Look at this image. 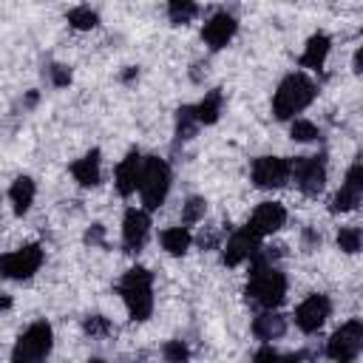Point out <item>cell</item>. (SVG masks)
I'll return each instance as SVG.
<instances>
[{"mask_svg": "<svg viewBox=\"0 0 363 363\" xmlns=\"http://www.w3.org/2000/svg\"><path fill=\"white\" fill-rule=\"evenodd\" d=\"M318 96V85L301 74V71H292L286 74L278 88H275V96H272V113L275 119L286 122V119H295V113H301L303 108L312 105V99Z\"/></svg>", "mask_w": 363, "mask_h": 363, "instance_id": "cell-1", "label": "cell"}, {"mask_svg": "<svg viewBox=\"0 0 363 363\" xmlns=\"http://www.w3.org/2000/svg\"><path fill=\"white\" fill-rule=\"evenodd\" d=\"M119 295L130 320H147L153 312V275L145 267H133L119 281Z\"/></svg>", "mask_w": 363, "mask_h": 363, "instance_id": "cell-2", "label": "cell"}, {"mask_svg": "<svg viewBox=\"0 0 363 363\" xmlns=\"http://www.w3.org/2000/svg\"><path fill=\"white\" fill-rule=\"evenodd\" d=\"M244 295H247L250 303L261 306L264 312L275 309L286 295V275L275 267H258V269H252Z\"/></svg>", "mask_w": 363, "mask_h": 363, "instance_id": "cell-3", "label": "cell"}, {"mask_svg": "<svg viewBox=\"0 0 363 363\" xmlns=\"http://www.w3.org/2000/svg\"><path fill=\"white\" fill-rule=\"evenodd\" d=\"M170 193V167L159 156L142 159V179H139V196L147 210H159Z\"/></svg>", "mask_w": 363, "mask_h": 363, "instance_id": "cell-4", "label": "cell"}, {"mask_svg": "<svg viewBox=\"0 0 363 363\" xmlns=\"http://www.w3.org/2000/svg\"><path fill=\"white\" fill-rule=\"evenodd\" d=\"M51 346H54L51 323L37 320L17 337L14 352H11V363H45L51 354Z\"/></svg>", "mask_w": 363, "mask_h": 363, "instance_id": "cell-5", "label": "cell"}, {"mask_svg": "<svg viewBox=\"0 0 363 363\" xmlns=\"http://www.w3.org/2000/svg\"><path fill=\"white\" fill-rule=\"evenodd\" d=\"M363 352V320L352 318L326 340V357L335 363H354Z\"/></svg>", "mask_w": 363, "mask_h": 363, "instance_id": "cell-6", "label": "cell"}, {"mask_svg": "<svg viewBox=\"0 0 363 363\" xmlns=\"http://www.w3.org/2000/svg\"><path fill=\"white\" fill-rule=\"evenodd\" d=\"M43 267V247L26 244L14 252H0V278L11 281H28Z\"/></svg>", "mask_w": 363, "mask_h": 363, "instance_id": "cell-7", "label": "cell"}, {"mask_svg": "<svg viewBox=\"0 0 363 363\" xmlns=\"http://www.w3.org/2000/svg\"><path fill=\"white\" fill-rule=\"evenodd\" d=\"M292 179L298 184V190L303 196H318L326 184V156H298L295 162H289Z\"/></svg>", "mask_w": 363, "mask_h": 363, "instance_id": "cell-8", "label": "cell"}, {"mask_svg": "<svg viewBox=\"0 0 363 363\" xmlns=\"http://www.w3.org/2000/svg\"><path fill=\"white\" fill-rule=\"evenodd\" d=\"M250 176H252V184L261 187V190H278V187H284L292 179L289 159H281V156H258L252 162Z\"/></svg>", "mask_w": 363, "mask_h": 363, "instance_id": "cell-9", "label": "cell"}, {"mask_svg": "<svg viewBox=\"0 0 363 363\" xmlns=\"http://www.w3.org/2000/svg\"><path fill=\"white\" fill-rule=\"evenodd\" d=\"M329 312H332V301L326 298V295H309V298H303L301 303H298V309H295V326L301 329V332H306V335H312V332H318L323 323H326V318H329Z\"/></svg>", "mask_w": 363, "mask_h": 363, "instance_id": "cell-10", "label": "cell"}, {"mask_svg": "<svg viewBox=\"0 0 363 363\" xmlns=\"http://www.w3.org/2000/svg\"><path fill=\"white\" fill-rule=\"evenodd\" d=\"M360 199H363V164L354 162V164L346 170V179H343V184H340V190L332 196L329 210H332V213H349V210H354V207L360 204Z\"/></svg>", "mask_w": 363, "mask_h": 363, "instance_id": "cell-11", "label": "cell"}, {"mask_svg": "<svg viewBox=\"0 0 363 363\" xmlns=\"http://www.w3.org/2000/svg\"><path fill=\"white\" fill-rule=\"evenodd\" d=\"M150 235V216L145 210H125V218H122V247L125 252H139L145 247Z\"/></svg>", "mask_w": 363, "mask_h": 363, "instance_id": "cell-12", "label": "cell"}, {"mask_svg": "<svg viewBox=\"0 0 363 363\" xmlns=\"http://www.w3.org/2000/svg\"><path fill=\"white\" fill-rule=\"evenodd\" d=\"M235 31H238L235 17H233V14H227V11H216L210 20H204L201 40L207 43V48H210V51H218V48H224V45L235 37Z\"/></svg>", "mask_w": 363, "mask_h": 363, "instance_id": "cell-13", "label": "cell"}, {"mask_svg": "<svg viewBox=\"0 0 363 363\" xmlns=\"http://www.w3.org/2000/svg\"><path fill=\"white\" fill-rule=\"evenodd\" d=\"M284 224H286V210H284V204H278V201H261V204L252 210V218H250L247 227H250L258 238H264V235L278 233Z\"/></svg>", "mask_w": 363, "mask_h": 363, "instance_id": "cell-14", "label": "cell"}, {"mask_svg": "<svg viewBox=\"0 0 363 363\" xmlns=\"http://www.w3.org/2000/svg\"><path fill=\"white\" fill-rule=\"evenodd\" d=\"M258 247H261V238L250 230V227H241V230H235L233 235H230V241L224 244V264L227 267H238L241 261H247V258H252L255 252H258Z\"/></svg>", "mask_w": 363, "mask_h": 363, "instance_id": "cell-15", "label": "cell"}, {"mask_svg": "<svg viewBox=\"0 0 363 363\" xmlns=\"http://www.w3.org/2000/svg\"><path fill=\"white\" fill-rule=\"evenodd\" d=\"M139 179H142V156H139V150H130L116 164V190H119V196L136 193L139 190Z\"/></svg>", "mask_w": 363, "mask_h": 363, "instance_id": "cell-16", "label": "cell"}, {"mask_svg": "<svg viewBox=\"0 0 363 363\" xmlns=\"http://www.w3.org/2000/svg\"><path fill=\"white\" fill-rule=\"evenodd\" d=\"M34 196H37V184L31 176H17L9 187V201H11V210L14 216H26L34 204Z\"/></svg>", "mask_w": 363, "mask_h": 363, "instance_id": "cell-17", "label": "cell"}, {"mask_svg": "<svg viewBox=\"0 0 363 363\" xmlns=\"http://www.w3.org/2000/svg\"><path fill=\"white\" fill-rule=\"evenodd\" d=\"M284 332H286V318L278 315L275 309H267V312H261V315L252 318V335L258 340H264V343L278 340Z\"/></svg>", "mask_w": 363, "mask_h": 363, "instance_id": "cell-18", "label": "cell"}, {"mask_svg": "<svg viewBox=\"0 0 363 363\" xmlns=\"http://www.w3.org/2000/svg\"><path fill=\"white\" fill-rule=\"evenodd\" d=\"M102 153L94 147V150H88L85 156H79L74 164H71V176H74V182L77 184H82V187H94V184H99V159Z\"/></svg>", "mask_w": 363, "mask_h": 363, "instance_id": "cell-19", "label": "cell"}, {"mask_svg": "<svg viewBox=\"0 0 363 363\" xmlns=\"http://www.w3.org/2000/svg\"><path fill=\"white\" fill-rule=\"evenodd\" d=\"M329 48H332V40H329L323 31L312 34V37L306 40L303 54H301V65H303V68H323V62H326V57H329Z\"/></svg>", "mask_w": 363, "mask_h": 363, "instance_id": "cell-20", "label": "cell"}, {"mask_svg": "<svg viewBox=\"0 0 363 363\" xmlns=\"http://www.w3.org/2000/svg\"><path fill=\"white\" fill-rule=\"evenodd\" d=\"M221 108H224V94L218 88H213L210 94H204V99L199 105H193V113H196V122L199 125H213L218 116H221Z\"/></svg>", "mask_w": 363, "mask_h": 363, "instance_id": "cell-21", "label": "cell"}, {"mask_svg": "<svg viewBox=\"0 0 363 363\" xmlns=\"http://www.w3.org/2000/svg\"><path fill=\"white\" fill-rule=\"evenodd\" d=\"M159 241H162L164 252H170V255H184V252L190 250L193 235H190V230H187V227H182V224H179V227H167V230H162Z\"/></svg>", "mask_w": 363, "mask_h": 363, "instance_id": "cell-22", "label": "cell"}, {"mask_svg": "<svg viewBox=\"0 0 363 363\" xmlns=\"http://www.w3.org/2000/svg\"><path fill=\"white\" fill-rule=\"evenodd\" d=\"M199 130V122H196V113H193V105H182L176 111V139H193Z\"/></svg>", "mask_w": 363, "mask_h": 363, "instance_id": "cell-23", "label": "cell"}, {"mask_svg": "<svg viewBox=\"0 0 363 363\" xmlns=\"http://www.w3.org/2000/svg\"><path fill=\"white\" fill-rule=\"evenodd\" d=\"M196 14H199V6L190 3V0H170V3H167V17H170V23H176V26L190 23Z\"/></svg>", "mask_w": 363, "mask_h": 363, "instance_id": "cell-24", "label": "cell"}, {"mask_svg": "<svg viewBox=\"0 0 363 363\" xmlns=\"http://www.w3.org/2000/svg\"><path fill=\"white\" fill-rule=\"evenodd\" d=\"M252 363H306V354H303V352L278 354L272 346H261V349L252 354Z\"/></svg>", "mask_w": 363, "mask_h": 363, "instance_id": "cell-25", "label": "cell"}, {"mask_svg": "<svg viewBox=\"0 0 363 363\" xmlns=\"http://www.w3.org/2000/svg\"><path fill=\"white\" fill-rule=\"evenodd\" d=\"M99 23V14L91 9V6H77L68 11V26H74L77 31H88Z\"/></svg>", "mask_w": 363, "mask_h": 363, "instance_id": "cell-26", "label": "cell"}, {"mask_svg": "<svg viewBox=\"0 0 363 363\" xmlns=\"http://www.w3.org/2000/svg\"><path fill=\"white\" fill-rule=\"evenodd\" d=\"M204 213H207V201L201 196H190L182 207V224H196L204 218Z\"/></svg>", "mask_w": 363, "mask_h": 363, "instance_id": "cell-27", "label": "cell"}, {"mask_svg": "<svg viewBox=\"0 0 363 363\" xmlns=\"http://www.w3.org/2000/svg\"><path fill=\"white\" fill-rule=\"evenodd\" d=\"M289 136H292L295 142H312V139H318L320 133H318V125H315V122H309V119H292Z\"/></svg>", "mask_w": 363, "mask_h": 363, "instance_id": "cell-28", "label": "cell"}, {"mask_svg": "<svg viewBox=\"0 0 363 363\" xmlns=\"http://www.w3.org/2000/svg\"><path fill=\"white\" fill-rule=\"evenodd\" d=\"M337 247L343 250V252H357L360 250V227H340V233H337Z\"/></svg>", "mask_w": 363, "mask_h": 363, "instance_id": "cell-29", "label": "cell"}, {"mask_svg": "<svg viewBox=\"0 0 363 363\" xmlns=\"http://www.w3.org/2000/svg\"><path fill=\"white\" fill-rule=\"evenodd\" d=\"M162 357H164V363H187L190 352H187V346L182 340H167L162 346Z\"/></svg>", "mask_w": 363, "mask_h": 363, "instance_id": "cell-30", "label": "cell"}, {"mask_svg": "<svg viewBox=\"0 0 363 363\" xmlns=\"http://www.w3.org/2000/svg\"><path fill=\"white\" fill-rule=\"evenodd\" d=\"M82 329H85L91 337H105V335L111 332V320L102 318V315H88V318L82 320Z\"/></svg>", "mask_w": 363, "mask_h": 363, "instance_id": "cell-31", "label": "cell"}, {"mask_svg": "<svg viewBox=\"0 0 363 363\" xmlns=\"http://www.w3.org/2000/svg\"><path fill=\"white\" fill-rule=\"evenodd\" d=\"M48 77H51V85H54V88H65V85L71 82V68L54 62V65L48 68Z\"/></svg>", "mask_w": 363, "mask_h": 363, "instance_id": "cell-32", "label": "cell"}, {"mask_svg": "<svg viewBox=\"0 0 363 363\" xmlns=\"http://www.w3.org/2000/svg\"><path fill=\"white\" fill-rule=\"evenodd\" d=\"M85 241L91 247H105V227L102 224H91V230L85 233Z\"/></svg>", "mask_w": 363, "mask_h": 363, "instance_id": "cell-33", "label": "cell"}, {"mask_svg": "<svg viewBox=\"0 0 363 363\" xmlns=\"http://www.w3.org/2000/svg\"><path fill=\"white\" fill-rule=\"evenodd\" d=\"M318 244H320V235L315 230H303V250L312 252V250H318Z\"/></svg>", "mask_w": 363, "mask_h": 363, "instance_id": "cell-34", "label": "cell"}, {"mask_svg": "<svg viewBox=\"0 0 363 363\" xmlns=\"http://www.w3.org/2000/svg\"><path fill=\"white\" fill-rule=\"evenodd\" d=\"M136 77H139V71H136V68H128V71L122 74V82H130V79H136Z\"/></svg>", "mask_w": 363, "mask_h": 363, "instance_id": "cell-35", "label": "cell"}, {"mask_svg": "<svg viewBox=\"0 0 363 363\" xmlns=\"http://www.w3.org/2000/svg\"><path fill=\"white\" fill-rule=\"evenodd\" d=\"M11 306V298H0V309H9Z\"/></svg>", "mask_w": 363, "mask_h": 363, "instance_id": "cell-36", "label": "cell"}, {"mask_svg": "<svg viewBox=\"0 0 363 363\" xmlns=\"http://www.w3.org/2000/svg\"><path fill=\"white\" fill-rule=\"evenodd\" d=\"M88 363H108V360H102V357H91Z\"/></svg>", "mask_w": 363, "mask_h": 363, "instance_id": "cell-37", "label": "cell"}]
</instances>
